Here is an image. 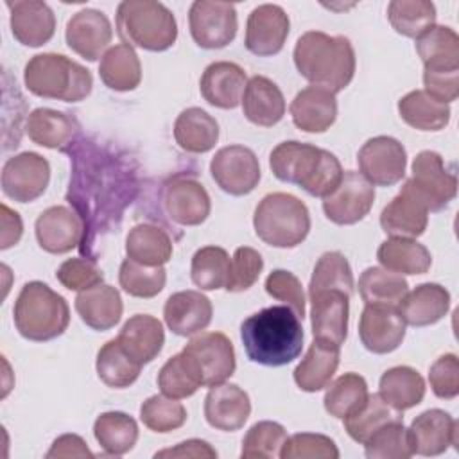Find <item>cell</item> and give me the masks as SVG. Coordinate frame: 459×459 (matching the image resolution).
<instances>
[{
    "label": "cell",
    "instance_id": "cell-1",
    "mask_svg": "<svg viewBox=\"0 0 459 459\" xmlns=\"http://www.w3.org/2000/svg\"><path fill=\"white\" fill-rule=\"evenodd\" d=\"M66 154L72 167L66 201L82 221L79 247L91 253L97 237L115 231L136 197L138 167L124 151L84 136H79Z\"/></svg>",
    "mask_w": 459,
    "mask_h": 459
},
{
    "label": "cell",
    "instance_id": "cell-2",
    "mask_svg": "<svg viewBox=\"0 0 459 459\" xmlns=\"http://www.w3.org/2000/svg\"><path fill=\"white\" fill-rule=\"evenodd\" d=\"M303 326L287 305L265 307L240 325V341L247 359L267 368L290 364L303 350Z\"/></svg>",
    "mask_w": 459,
    "mask_h": 459
},
{
    "label": "cell",
    "instance_id": "cell-3",
    "mask_svg": "<svg viewBox=\"0 0 459 459\" xmlns=\"http://www.w3.org/2000/svg\"><path fill=\"white\" fill-rule=\"evenodd\" d=\"M294 65L310 86L342 91L355 75L357 59L346 36H330L323 30H307L294 45Z\"/></svg>",
    "mask_w": 459,
    "mask_h": 459
},
{
    "label": "cell",
    "instance_id": "cell-4",
    "mask_svg": "<svg viewBox=\"0 0 459 459\" xmlns=\"http://www.w3.org/2000/svg\"><path fill=\"white\" fill-rule=\"evenodd\" d=\"M269 167L276 179L321 199L335 190L344 174L333 152L296 140L278 143L269 154Z\"/></svg>",
    "mask_w": 459,
    "mask_h": 459
},
{
    "label": "cell",
    "instance_id": "cell-5",
    "mask_svg": "<svg viewBox=\"0 0 459 459\" xmlns=\"http://www.w3.org/2000/svg\"><path fill=\"white\" fill-rule=\"evenodd\" d=\"M18 333L32 342H47L65 333L70 325L66 299L43 281H27L13 308Z\"/></svg>",
    "mask_w": 459,
    "mask_h": 459
},
{
    "label": "cell",
    "instance_id": "cell-6",
    "mask_svg": "<svg viewBox=\"0 0 459 459\" xmlns=\"http://www.w3.org/2000/svg\"><path fill=\"white\" fill-rule=\"evenodd\" d=\"M23 82L32 95L63 102H81L93 88L88 68L56 52L32 56L25 65Z\"/></svg>",
    "mask_w": 459,
    "mask_h": 459
},
{
    "label": "cell",
    "instance_id": "cell-7",
    "mask_svg": "<svg viewBox=\"0 0 459 459\" xmlns=\"http://www.w3.org/2000/svg\"><path fill=\"white\" fill-rule=\"evenodd\" d=\"M117 34L126 45L165 52L178 39L174 13L156 0H124L117 7Z\"/></svg>",
    "mask_w": 459,
    "mask_h": 459
},
{
    "label": "cell",
    "instance_id": "cell-8",
    "mask_svg": "<svg viewBox=\"0 0 459 459\" xmlns=\"http://www.w3.org/2000/svg\"><path fill=\"white\" fill-rule=\"evenodd\" d=\"M253 226L256 237L267 246L290 249L308 237L310 212L296 195L273 192L256 204Z\"/></svg>",
    "mask_w": 459,
    "mask_h": 459
},
{
    "label": "cell",
    "instance_id": "cell-9",
    "mask_svg": "<svg viewBox=\"0 0 459 459\" xmlns=\"http://www.w3.org/2000/svg\"><path fill=\"white\" fill-rule=\"evenodd\" d=\"M411 170L412 176L405 179V185L423 201L429 212H441L454 201L457 194V178L446 169L439 152H418Z\"/></svg>",
    "mask_w": 459,
    "mask_h": 459
},
{
    "label": "cell",
    "instance_id": "cell-10",
    "mask_svg": "<svg viewBox=\"0 0 459 459\" xmlns=\"http://www.w3.org/2000/svg\"><path fill=\"white\" fill-rule=\"evenodd\" d=\"M188 27L197 47L206 50L224 48L237 36V9L230 2L195 0L188 9Z\"/></svg>",
    "mask_w": 459,
    "mask_h": 459
},
{
    "label": "cell",
    "instance_id": "cell-11",
    "mask_svg": "<svg viewBox=\"0 0 459 459\" xmlns=\"http://www.w3.org/2000/svg\"><path fill=\"white\" fill-rule=\"evenodd\" d=\"M210 174L217 186L235 197L251 194L262 178L256 154L244 145H226L210 161Z\"/></svg>",
    "mask_w": 459,
    "mask_h": 459
},
{
    "label": "cell",
    "instance_id": "cell-12",
    "mask_svg": "<svg viewBox=\"0 0 459 459\" xmlns=\"http://www.w3.org/2000/svg\"><path fill=\"white\" fill-rule=\"evenodd\" d=\"M357 163L373 186H393L405 178L407 151L396 138L380 134L362 143Z\"/></svg>",
    "mask_w": 459,
    "mask_h": 459
},
{
    "label": "cell",
    "instance_id": "cell-13",
    "mask_svg": "<svg viewBox=\"0 0 459 459\" xmlns=\"http://www.w3.org/2000/svg\"><path fill=\"white\" fill-rule=\"evenodd\" d=\"M2 192L16 203H32L50 183V163L38 152H20L2 167Z\"/></svg>",
    "mask_w": 459,
    "mask_h": 459
},
{
    "label": "cell",
    "instance_id": "cell-14",
    "mask_svg": "<svg viewBox=\"0 0 459 459\" xmlns=\"http://www.w3.org/2000/svg\"><path fill=\"white\" fill-rule=\"evenodd\" d=\"M375 203V186L355 170H344L341 183L323 197L326 219L339 226H351L362 221Z\"/></svg>",
    "mask_w": 459,
    "mask_h": 459
},
{
    "label": "cell",
    "instance_id": "cell-15",
    "mask_svg": "<svg viewBox=\"0 0 459 459\" xmlns=\"http://www.w3.org/2000/svg\"><path fill=\"white\" fill-rule=\"evenodd\" d=\"M350 294L341 289H321L308 292L312 335L317 341L342 346L348 337Z\"/></svg>",
    "mask_w": 459,
    "mask_h": 459
},
{
    "label": "cell",
    "instance_id": "cell-16",
    "mask_svg": "<svg viewBox=\"0 0 459 459\" xmlns=\"http://www.w3.org/2000/svg\"><path fill=\"white\" fill-rule=\"evenodd\" d=\"M183 351L195 359L206 387L222 384L235 373V348L222 332L195 333L183 346Z\"/></svg>",
    "mask_w": 459,
    "mask_h": 459
},
{
    "label": "cell",
    "instance_id": "cell-17",
    "mask_svg": "<svg viewBox=\"0 0 459 459\" xmlns=\"http://www.w3.org/2000/svg\"><path fill=\"white\" fill-rule=\"evenodd\" d=\"M290 30L289 14L281 5L262 4L256 5L246 23V48L258 57H269L281 52Z\"/></svg>",
    "mask_w": 459,
    "mask_h": 459
},
{
    "label": "cell",
    "instance_id": "cell-18",
    "mask_svg": "<svg viewBox=\"0 0 459 459\" xmlns=\"http://www.w3.org/2000/svg\"><path fill=\"white\" fill-rule=\"evenodd\" d=\"M405 330L398 307L391 305H366L359 319L360 342L375 355L394 351L403 342Z\"/></svg>",
    "mask_w": 459,
    "mask_h": 459
},
{
    "label": "cell",
    "instance_id": "cell-19",
    "mask_svg": "<svg viewBox=\"0 0 459 459\" xmlns=\"http://www.w3.org/2000/svg\"><path fill=\"white\" fill-rule=\"evenodd\" d=\"M163 206L169 219L179 226H199L212 212L203 183L186 176H176L163 186Z\"/></svg>",
    "mask_w": 459,
    "mask_h": 459
},
{
    "label": "cell",
    "instance_id": "cell-20",
    "mask_svg": "<svg viewBox=\"0 0 459 459\" xmlns=\"http://www.w3.org/2000/svg\"><path fill=\"white\" fill-rule=\"evenodd\" d=\"M113 29L109 18L99 9H81L66 22L65 39L72 52L86 61L102 57L111 43Z\"/></svg>",
    "mask_w": 459,
    "mask_h": 459
},
{
    "label": "cell",
    "instance_id": "cell-21",
    "mask_svg": "<svg viewBox=\"0 0 459 459\" xmlns=\"http://www.w3.org/2000/svg\"><path fill=\"white\" fill-rule=\"evenodd\" d=\"M39 247L50 255H65L82 242V221L68 206H50L39 213L34 224Z\"/></svg>",
    "mask_w": 459,
    "mask_h": 459
},
{
    "label": "cell",
    "instance_id": "cell-22",
    "mask_svg": "<svg viewBox=\"0 0 459 459\" xmlns=\"http://www.w3.org/2000/svg\"><path fill=\"white\" fill-rule=\"evenodd\" d=\"M407 432L414 454L434 457L457 445L459 423L443 409H429L412 420Z\"/></svg>",
    "mask_w": 459,
    "mask_h": 459
},
{
    "label": "cell",
    "instance_id": "cell-23",
    "mask_svg": "<svg viewBox=\"0 0 459 459\" xmlns=\"http://www.w3.org/2000/svg\"><path fill=\"white\" fill-rule=\"evenodd\" d=\"M13 38L25 47H41L54 38L56 16L47 2L16 0L5 4Z\"/></svg>",
    "mask_w": 459,
    "mask_h": 459
},
{
    "label": "cell",
    "instance_id": "cell-24",
    "mask_svg": "<svg viewBox=\"0 0 459 459\" xmlns=\"http://www.w3.org/2000/svg\"><path fill=\"white\" fill-rule=\"evenodd\" d=\"M249 414V394L237 384L222 382L212 385L204 396V418L217 430L235 432L244 427Z\"/></svg>",
    "mask_w": 459,
    "mask_h": 459
},
{
    "label": "cell",
    "instance_id": "cell-25",
    "mask_svg": "<svg viewBox=\"0 0 459 459\" xmlns=\"http://www.w3.org/2000/svg\"><path fill=\"white\" fill-rule=\"evenodd\" d=\"M213 307L201 290H179L169 296L163 307V319L169 330L179 337L201 333L212 323Z\"/></svg>",
    "mask_w": 459,
    "mask_h": 459
},
{
    "label": "cell",
    "instance_id": "cell-26",
    "mask_svg": "<svg viewBox=\"0 0 459 459\" xmlns=\"http://www.w3.org/2000/svg\"><path fill=\"white\" fill-rule=\"evenodd\" d=\"M427 224L429 208L405 183L380 213V228L389 237L418 238L425 233Z\"/></svg>",
    "mask_w": 459,
    "mask_h": 459
},
{
    "label": "cell",
    "instance_id": "cell-27",
    "mask_svg": "<svg viewBox=\"0 0 459 459\" xmlns=\"http://www.w3.org/2000/svg\"><path fill=\"white\" fill-rule=\"evenodd\" d=\"M246 84L247 75L240 65L231 61H213L201 75L199 91L210 106L235 109L242 102Z\"/></svg>",
    "mask_w": 459,
    "mask_h": 459
},
{
    "label": "cell",
    "instance_id": "cell-28",
    "mask_svg": "<svg viewBox=\"0 0 459 459\" xmlns=\"http://www.w3.org/2000/svg\"><path fill=\"white\" fill-rule=\"evenodd\" d=\"M79 124L65 111L36 108L25 122L27 136L39 147L66 152L81 136Z\"/></svg>",
    "mask_w": 459,
    "mask_h": 459
},
{
    "label": "cell",
    "instance_id": "cell-29",
    "mask_svg": "<svg viewBox=\"0 0 459 459\" xmlns=\"http://www.w3.org/2000/svg\"><path fill=\"white\" fill-rule=\"evenodd\" d=\"M117 339L133 360L145 366L160 355L165 344V330L158 317L151 314H134L124 323Z\"/></svg>",
    "mask_w": 459,
    "mask_h": 459
},
{
    "label": "cell",
    "instance_id": "cell-30",
    "mask_svg": "<svg viewBox=\"0 0 459 459\" xmlns=\"http://www.w3.org/2000/svg\"><path fill=\"white\" fill-rule=\"evenodd\" d=\"M289 111L299 131L325 133L337 118V99L328 90L307 86L296 93Z\"/></svg>",
    "mask_w": 459,
    "mask_h": 459
},
{
    "label": "cell",
    "instance_id": "cell-31",
    "mask_svg": "<svg viewBox=\"0 0 459 459\" xmlns=\"http://www.w3.org/2000/svg\"><path fill=\"white\" fill-rule=\"evenodd\" d=\"M74 305L81 321L97 332H106L117 326L124 312L118 289L108 283H100L79 292Z\"/></svg>",
    "mask_w": 459,
    "mask_h": 459
},
{
    "label": "cell",
    "instance_id": "cell-32",
    "mask_svg": "<svg viewBox=\"0 0 459 459\" xmlns=\"http://www.w3.org/2000/svg\"><path fill=\"white\" fill-rule=\"evenodd\" d=\"M244 117L260 127L276 126L285 115V97L276 82L264 75H253L242 95Z\"/></svg>",
    "mask_w": 459,
    "mask_h": 459
},
{
    "label": "cell",
    "instance_id": "cell-33",
    "mask_svg": "<svg viewBox=\"0 0 459 459\" xmlns=\"http://www.w3.org/2000/svg\"><path fill=\"white\" fill-rule=\"evenodd\" d=\"M450 308V292L439 283H420L398 303L405 325L423 328L441 321Z\"/></svg>",
    "mask_w": 459,
    "mask_h": 459
},
{
    "label": "cell",
    "instance_id": "cell-34",
    "mask_svg": "<svg viewBox=\"0 0 459 459\" xmlns=\"http://www.w3.org/2000/svg\"><path fill=\"white\" fill-rule=\"evenodd\" d=\"M341 360V346L314 339L305 357L294 369V382L305 393L325 389L335 375Z\"/></svg>",
    "mask_w": 459,
    "mask_h": 459
},
{
    "label": "cell",
    "instance_id": "cell-35",
    "mask_svg": "<svg viewBox=\"0 0 459 459\" xmlns=\"http://www.w3.org/2000/svg\"><path fill=\"white\" fill-rule=\"evenodd\" d=\"M174 140L186 152L204 154L219 142V124L208 111L186 108L174 122Z\"/></svg>",
    "mask_w": 459,
    "mask_h": 459
},
{
    "label": "cell",
    "instance_id": "cell-36",
    "mask_svg": "<svg viewBox=\"0 0 459 459\" xmlns=\"http://www.w3.org/2000/svg\"><path fill=\"white\" fill-rule=\"evenodd\" d=\"M172 251L170 235L154 222H140L126 237L127 258L143 265H165L172 258Z\"/></svg>",
    "mask_w": 459,
    "mask_h": 459
},
{
    "label": "cell",
    "instance_id": "cell-37",
    "mask_svg": "<svg viewBox=\"0 0 459 459\" xmlns=\"http://www.w3.org/2000/svg\"><path fill=\"white\" fill-rule=\"evenodd\" d=\"M99 75L109 90L133 91L142 82L140 57L131 45H113L100 57Z\"/></svg>",
    "mask_w": 459,
    "mask_h": 459
},
{
    "label": "cell",
    "instance_id": "cell-38",
    "mask_svg": "<svg viewBox=\"0 0 459 459\" xmlns=\"http://www.w3.org/2000/svg\"><path fill=\"white\" fill-rule=\"evenodd\" d=\"M380 265L396 274H425L432 265L430 251L416 238L389 237L377 249Z\"/></svg>",
    "mask_w": 459,
    "mask_h": 459
},
{
    "label": "cell",
    "instance_id": "cell-39",
    "mask_svg": "<svg viewBox=\"0 0 459 459\" xmlns=\"http://www.w3.org/2000/svg\"><path fill=\"white\" fill-rule=\"evenodd\" d=\"M425 380L411 366H394L382 373L378 394L396 411H407L421 403L425 396Z\"/></svg>",
    "mask_w": 459,
    "mask_h": 459
},
{
    "label": "cell",
    "instance_id": "cell-40",
    "mask_svg": "<svg viewBox=\"0 0 459 459\" xmlns=\"http://www.w3.org/2000/svg\"><path fill=\"white\" fill-rule=\"evenodd\" d=\"M400 118L418 131H441L450 122V106L436 100L425 90H412L398 100Z\"/></svg>",
    "mask_w": 459,
    "mask_h": 459
},
{
    "label": "cell",
    "instance_id": "cell-41",
    "mask_svg": "<svg viewBox=\"0 0 459 459\" xmlns=\"http://www.w3.org/2000/svg\"><path fill=\"white\" fill-rule=\"evenodd\" d=\"M156 382H158L161 394L174 398V400L188 398V396L195 394L199 387L204 385L203 373H201L195 359L183 350L179 353L172 355L161 366Z\"/></svg>",
    "mask_w": 459,
    "mask_h": 459
},
{
    "label": "cell",
    "instance_id": "cell-42",
    "mask_svg": "<svg viewBox=\"0 0 459 459\" xmlns=\"http://www.w3.org/2000/svg\"><path fill=\"white\" fill-rule=\"evenodd\" d=\"M393 421H403V412L391 407L378 393L368 394L366 402L342 420L346 434L359 445H364L371 434Z\"/></svg>",
    "mask_w": 459,
    "mask_h": 459
},
{
    "label": "cell",
    "instance_id": "cell-43",
    "mask_svg": "<svg viewBox=\"0 0 459 459\" xmlns=\"http://www.w3.org/2000/svg\"><path fill=\"white\" fill-rule=\"evenodd\" d=\"M93 436L108 455H124L138 441V423L122 411H108L97 416Z\"/></svg>",
    "mask_w": 459,
    "mask_h": 459
},
{
    "label": "cell",
    "instance_id": "cell-44",
    "mask_svg": "<svg viewBox=\"0 0 459 459\" xmlns=\"http://www.w3.org/2000/svg\"><path fill=\"white\" fill-rule=\"evenodd\" d=\"M142 368L143 366H140L124 351L117 337L102 344L95 360L97 377L108 387H113V389H126L133 385L138 380Z\"/></svg>",
    "mask_w": 459,
    "mask_h": 459
},
{
    "label": "cell",
    "instance_id": "cell-45",
    "mask_svg": "<svg viewBox=\"0 0 459 459\" xmlns=\"http://www.w3.org/2000/svg\"><path fill=\"white\" fill-rule=\"evenodd\" d=\"M407 290V280L384 267H368L359 278V294L364 305L398 307Z\"/></svg>",
    "mask_w": 459,
    "mask_h": 459
},
{
    "label": "cell",
    "instance_id": "cell-46",
    "mask_svg": "<svg viewBox=\"0 0 459 459\" xmlns=\"http://www.w3.org/2000/svg\"><path fill=\"white\" fill-rule=\"evenodd\" d=\"M414 47L423 66L459 68V36L452 27L432 25Z\"/></svg>",
    "mask_w": 459,
    "mask_h": 459
},
{
    "label": "cell",
    "instance_id": "cell-47",
    "mask_svg": "<svg viewBox=\"0 0 459 459\" xmlns=\"http://www.w3.org/2000/svg\"><path fill=\"white\" fill-rule=\"evenodd\" d=\"M368 394L369 391L366 378L359 373L350 371L337 377L332 384L326 385L323 405L330 416L344 420L366 402Z\"/></svg>",
    "mask_w": 459,
    "mask_h": 459
},
{
    "label": "cell",
    "instance_id": "cell-48",
    "mask_svg": "<svg viewBox=\"0 0 459 459\" xmlns=\"http://www.w3.org/2000/svg\"><path fill=\"white\" fill-rule=\"evenodd\" d=\"M387 20L398 34L416 39L436 25V5L429 0H393Z\"/></svg>",
    "mask_w": 459,
    "mask_h": 459
},
{
    "label": "cell",
    "instance_id": "cell-49",
    "mask_svg": "<svg viewBox=\"0 0 459 459\" xmlns=\"http://www.w3.org/2000/svg\"><path fill=\"white\" fill-rule=\"evenodd\" d=\"M230 255L224 247H199L190 264V278L201 290H217L226 287L230 276Z\"/></svg>",
    "mask_w": 459,
    "mask_h": 459
},
{
    "label": "cell",
    "instance_id": "cell-50",
    "mask_svg": "<svg viewBox=\"0 0 459 459\" xmlns=\"http://www.w3.org/2000/svg\"><path fill=\"white\" fill-rule=\"evenodd\" d=\"M118 283L126 294L149 299L163 290L167 271L163 265H143L126 258L118 269Z\"/></svg>",
    "mask_w": 459,
    "mask_h": 459
},
{
    "label": "cell",
    "instance_id": "cell-51",
    "mask_svg": "<svg viewBox=\"0 0 459 459\" xmlns=\"http://www.w3.org/2000/svg\"><path fill=\"white\" fill-rule=\"evenodd\" d=\"M353 271L348 258L339 251H326L323 253L312 271L308 292L321 290V289H341L353 294Z\"/></svg>",
    "mask_w": 459,
    "mask_h": 459
},
{
    "label": "cell",
    "instance_id": "cell-52",
    "mask_svg": "<svg viewBox=\"0 0 459 459\" xmlns=\"http://www.w3.org/2000/svg\"><path fill=\"white\" fill-rule=\"evenodd\" d=\"M287 439V430L278 421L264 420L255 423L242 439V459H274Z\"/></svg>",
    "mask_w": 459,
    "mask_h": 459
},
{
    "label": "cell",
    "instance_id": "cell-53",
    "mask_svg": "<svg viewBox=\"0 0 459 459\" xmlns=\"http://www.w3.org/2000/svg\"><path fill=\"white\" fill-rule=\"evenodd\" d=\"M186 418L185 405L165 394H152L140 405V420L152 432H172L183 427Z\"/></svg>",
    "mask_w": 459,
    "mask_h": 459
},
{
    "label": "cell",
    "instance_id": "cell-54",
    "mask_svg": "<svg viewBox=\"0 0 459 459\" xmlns=\"http://www.w3.org/2000/svg\"><path fill=\"white\" fill-rule=\"evenodd\" d=\"M364 455L368 459H409L414 455L403 421L387 423L371 434L364 443Z\"/></svg>",
    "mask_w": 459,
    "mask_h": 459
},
{
    "label": "cell",
    "instance_id": "cell-55",
    "mask_svg": "<svg viewBox=\"0 0 459 459\" xmlns=\"http://www.w3.org/2000/svg\"><path fill=\"white\" fill-rule=\"evenodd\" d=\"M335 441L325 434L298 432L287 436L280 457L281 459H339Z\"/></svg>",
    "mask_w": 459,
    "mask_h": 459
},
{
    "label": "cell",
    "instance_id": "cell-56",
    "mask_svg": "<svg viewBox=\"0 0 459 459\" xmlns=\"http://www.w3.org/2000/svg\"><path fill=\"white\" fill-rule=\"evenodd\" d=\"M262 269L264 258L256 249L249 246L237 247L230 262V276L224 289L228 292H244L251 289L256 283Z\"/></svg>",
    "mask_w": 459,
    "mask_h": 459
},
{
    "label": "cell",
    "instance_id": "cell-57",
    "mask_svg": "<svg viewBox=\"0 0 459 459\" xmlns=\"http://www.w3.org/2000/svg\"><path fill=\"white\" fill-rule=\"evenodd\" d=\"M57 281L68 290H88L95 285L104 283V273L97 265L95 258H68L56 271Z\"/></svg>",
    "mask_w": 459,
    "mask_h": 459
},
{
    "label": "cell",
    "instance_id": "cell-58",
    "mask_svg": "<svg viewBox=\"0 0 459 459\" xmlns=\"http://www.w3.org/2000/svg\"><path fill=\"white\" fill-rule=\"evenodd\" d=\"M264 287L271 298L290 307L296 312V316L303 321L307 301H305L303 285L296 274H292L290 271H285V269H274L265 278Z\"/></svg>",
    "mask_w": 459,
    "mask_h": 459
},
{
    "label": "cell",
    "instance_id": "cell-59",
    "mask_svg": "<svg viewBox=\"0 0 459 459\" xmlns=\"http://www.w3.org/2000/svg\"><path fill=\"white\" fill-rule=\"evenodd\" d=\"M430 389L437 398L454 400L459 394V359L455 353L437 357L429 369Z\"/></svg>",
    "mask_w": 459,
    "mask_h": 459
},
{
    "label": "cell",
    "instance_id": "cell-60",
    "mask_svg": "<svg viewBox=\"0 0 459 459\" xmlns=\"http://www.w3.org/2000/svg\"><path fill=\"white\" fill-rule=\"evenodd\" d=\"M425 91L443 104H450L459 97V68L423 66Z\"/></svg>",
    "mask_w": 459,
    "mask_h": 459
},
{
    "label": "cell",
    "instance_id": "cell-61",
    "mask_svg": "<svg viewBox=\"0 0 459 459\" xmlns=\"http://www.w3.org/2000/svg\"><path fill=\"white\" fill-rule=\"evenodd\" d=\"M154 457H190V459H215L217 450L204 439H186L172 448L154 454Z\"/></svg>",
    "mask_w": 459,
    "mask_h": 459
},
{
    "label": "cell",
    "instance_id": "cell-62",
    "mask_svg": "<svg viewBox=\"0 0 459 459\" xmlns=\"http://www.w3.org/2000/svg\"><path fill=\"white\" fill-rule=\"evenodd\" d=\"M47 457H93V452L88 448L86 441L77 434H63L57 439H54L50 450L47 452Z\"/></svg>",
    "mask_w": 459,
    "mask_h": 459
},
{
    "label": "cell",
    "instance_id": "cell-63",
    "mask_svg": "<svg viewBox=\"0 0 459 459\" xmlns=\"http://www.w3.org/2000/svg\"><path fill=\"white\" fill-rule=\"evenodd\" d=\"M23 233V222L18 212L11 210L7 204H2V242L0 249H9L16 246Z\"/></svg>",
    "mask_w": 459,
    "mask_h": 459
}]
</instances>
